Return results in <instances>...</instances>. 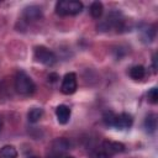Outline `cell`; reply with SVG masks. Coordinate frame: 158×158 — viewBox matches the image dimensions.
I'll return each instance as SVG.
<instances>
[{
  "label": "cell",
  "mask_w": 158,
  "mask_h": 158,
  "mask_svg": "<svg viewBox=\"0 0 158 158\" xmlns=\"http://www.w3.org/2000/svg\"><path fill=\"white\" fill-rule=\"evenodd\" d=\"M56 116L60 125H65L70 118V109L67 105H59L56 109Z\"/></svg>",
  "instance_id": "obj_10"
},
{
  "label": "cell",
  "mask_w": 158,
  "mask_h": 158,
  "mask_svg": "<svg viewBox=\"0 0 158 158\" xmlns=\"http://www.w3.org/2000/svg\"><path fill=\"white\" fill-rule=\"evenodd\" d=\"M15 89L20 95L30 96L35 93L36 85L30 75H27L25 72L20 70V72H17V74L15 77Z\"/></svg>",
  "instance_id": "obj_1"
},
{
  "label": "cell",
  "mask_w": 158,
  "mask_h": 158,
  "mask_svg": "<svg viewBox=\"0 0 158 158\" xmlns=\"http://www.w3.org/2000/svg\"><path fill=\"white\" fill-rule=\"evenodd\" d=\"M102 151H105L107 154H115L125 151V144L121 142H115V141H105L102 143Z\"/></svg>",
  "instance_id": "obj_9"
},
{
  "label": "cell",
  "mask_w": 158,
  "mask_h": 158,
  "mask_svg": "<svg viewBox=\"0 0 158 158\" xmlns=\"http://www.w3.org/2000/svg\"><path fill=\"white\" fill-rule=\"evenodd\" d=\"M42 116H43V110L41 107H32L27 114V118L31 123L38 122L42 118Z\"/></svg>",
  "instance_id": "obj_13"
},
{
  "label": "cell",
  "mask_w": 158,
  "mask_h": 158,
  "mask_svg": "<svg viewBox=\"0 0 158 158\" xmlns=\"http://www.w3.org/2000/svg\"><path fill=\"white\" fill-rule=\"evenodd\" d=\"M153 69H154V72L157 70V64H156V54H153Z\"/></svg>",
  "instance_id": "obj_21"
},
{
  "label": "cell",
  "mask_w": 158,
  "mask_h": 158,
  "mask_svg": "<svg viewBox=\"0 0 158 158\" xmlns=\"http://www.w3.org/2000/svg\"><path fill=\"white\" fill-rule=\"evenodd\" d=\"M83 4L80 1L75 0H62L56 4V12L60 16H68V15H77L81 12Z\"/></svg>",
  "instance_id": "obj_3"
},
{
  "label": "cell",
  "mask_w": 158,
  "mask_h": 158,
  "mask_svg": "<svg viewBox=\"0 0 158 158\" xmlns=\"http://www.w3.org/2000/svg\"><path fill=\"white\" fill-rule=\"evenodd\" d=\"M123 23H125V20H123L121 12H118V11H111L98 25V28L100 31H110L112 28H116L118 31V30H122L123 28Z\"/></svg>",
  "instance_id": "obj_2"
},
{
  "label": "cell",
  "mask_w": 158,
  "mask_h": 158,
  "mask_svg": "<svg viewBox=\"0 0 158 158\" xmlns=\"http://www.w3.org/2000/svg\"><path fill=\"white\" fill-rule=\"evenodd\" d=\"M102 12H104V6H102V4L100 1L91 2V5H90V15L94 19H100Z\"/></svg>",
  "instance_id": "obj_15"
},
{
  "label": "cell",
  "mask_w": 158,
  "mask_h": 158,
  "mask_svg": "<svg viewBox=\"0 0 158 158\" xmlns=\"http://www.w3.org/2000/svg\"><path fill=\"white\" fill-rule=\"evenodd\" d=\"M128 74L133 80H141L146 75V69L143 65H133L132 68H130Z\"/></svg>",
  "instance_id": "obj_12"
},
{
  "label": "cell",
  "mask_w": 158,
  "mask_h": 158,
  "mask_svg": "<svg viewBox=\"0 0 158 158\" xmlns=\"http://www.w3.org/2000/svg\"><path fill=\"white\" fill-rule=\"evenodd\" d=\"M0 128H1V125H0Z\"/></svg>",
  "instance_id": "obj_23"
},
{
  "label": "cell",
  "mask_w": 158,
  "mask_h": 158,
  "mask_svg": "<svg viewBox=\"0 0 158 158\" xmlns=\"http://www.w3.org/2000/svg\"><path fill=\"white\" fill-rule=\"evenodd\" d=\"M96 158H110V154H107L105 151H100L96 154Z\"/></svg>",
  "instance_id": "obj_19"
},
{
  "label": "cell",
  "mask_w": 158,
  "mask_h": 158,
  "mask_svg": "<svg viewBox=\"0 0 158 158\" xmlns=\"http://www.w3.org/2000/svg\"><path fill=\"white\" fill-rule=\"evenodd\" d=\"M154 35H156V31L151 26H148V27L142 30V40L144 42H152L153 38H154Z\"/></svg>",
  "instance_id": "obj_17"
},
{
  "label": "cell",
  "mask_w": 158,
  "mask_h": 158,
  "mask_svg": "<svg viewBox=\"0 0 158 158\" xmlns=\"http://www.w3.org/2000/svg\"><path fill=\"white\" fill-rule=\"evenodd\" d=\"M58 79V75L56 74V73H51L49 75H48V80L49 81H56Z\"/></svg>",
  "instance_id": "obj_20"
},
{
  "label": "cell",
  "mask_w": 158,
  "mask_h": 158,
  "mask_svg": "<svg viewBox=\"0 0 158 158\" xmlns=\"http://www.w3.org/2000/svg\"><path fill=\"white\" fill-rule=\"evenodd\" d=\"M147 98H148V101L151 104H157L158 102V91H157V88H152L148 91Z\"/></svg>",
  "instance_id": "obj_18"
},
{
  "label": "cell",
  "mask_w": 158,
  "mask_h": 158,
  "mask_svg": "<svg viewBox=\"0 0 158 158\" xmlns=\"http://www.w3.org/2000/svg\"><path fill=\"white\" fill-rule=\"evenodd\" d=\"M143 127L146 128V131L148 133H153L157 128V116L154 114L147 115L144 118V122H143Z\"/></svg>",
  "instance_id": "obj_11"
},
{
  "label": "cell",
  "mask_w": 158,
  "mask_h": 158,
  "mask_svg": "<svg viewBox=\"0 0 158 158\" xmlns=\"http://www.w3.org/2000/svg\"><path fill=\"white\" fill-rule=\"evenodd\" d=\"M133 123V118L130 114L127 112H122L120 115H116V120H115V126L116 128L118 130H126V128H130Z\"/></svg>",
  "instance_id": "obj_8"
},
{
  "label": "cell",
  "mask_w": 158,
  "mask_h": 158,
  "mask_svg": "<svg viewBox=\"0 0 158 158\" xmlns=\"http://www.w3.org/2000/svg\"><path fill=\"white\" fill-rule=\"evenodd\" d=\"M115 120H116V114L114 111H105L102 115V121L106 126L109 127H114L115 126Z\"/></svg>",
  "instance_id": "obj_16"
},
{
  "label": "cell",
  "mask_w": 158,
  "mask_h": 158,
  "mask_svg": "<svg viewBox=\"0 0 158 158\" xmlns=\"http://www.w3.org/2000/svg\"><path fill=\"white\" fill-rule=\"evenodd\" d=\"M35 58L37 62H40L44 65H48V67L53 65L57 62L56 54L44 46H37L35 48Z\"/></svg>",
  "instance_id": "obj_4"
},
{
  "label": "cell",
  "mask_w": 158,
  "mask_h": 158,
  "mask_svg": "<svg viewBox=\"0 0 158 158\" xmlns=\"http://www.w3.org/2000/svg\"><path fill=\"white\" fill-rule=\"evenodd\" d=\"M69 147H70V142L68 139H65V138H57L52 143L51 153L49 154H56V156L64 154V152L68 151Z\"/></svg>",
  "instance_id": "obj_6"
},
{
  "label": "cell",
  "mask_w": 158,
  "mask_h": 158,
  "mask_svg": "<svg viewBox=\"0 0 158 158\" xmlns=\"http://www.w3.org/2000/svg\"><path fill=\"white\" fill-rule=\"evenodd\" d=\"M60 158H74V157H72V156H62Z\"/></svg>",
  "instance_id": "obj_22"
},
{
  "label": "cell",
  "mask_w": 158,
  "mask_h": 158,
  "mask_svg": "<svg viewBox=\"0 0 158 158\" xmlns=\"http://www.w3.org/2000/svg\"><path fill=\"white\" fill-rule=\"evenodd\" d=\"M77 90V75L74 73H67L63 77L62 85H60V91L64 95H72Z\"/></svg>",
  "instance_id": "obj_5"
},
{
  "label": "cell",
  "mask_w": 158,
  "mask_h": 158,
  "mask_svg": "<svg viewBox=\"0 0 158 158\" xmlns=\"http://www.w3.org/2000/svg\"><path fill=\"white\" fill-rule=\"evenodd\" d=\"M22 16L26 21H38L42 17V9L36 5H31L23 9Z\"/></svg>",
  "instance_id": "obj_7"
},
{
  "label": "cell",
  "mask_w": 158,
  "mask_h": 158,
  "mask_svg": "<svg viewBox=\"0 0 158 158\" xmlns=\"http://www.w3.org/2000/svg\"><path fill=\"white\" fill-rule=\"evenodd\" d=\"M0 158H17V151L14 146H4L0 148Z\"/></svg>",
  "instance_id": "obj_14"
}]
</instances>
